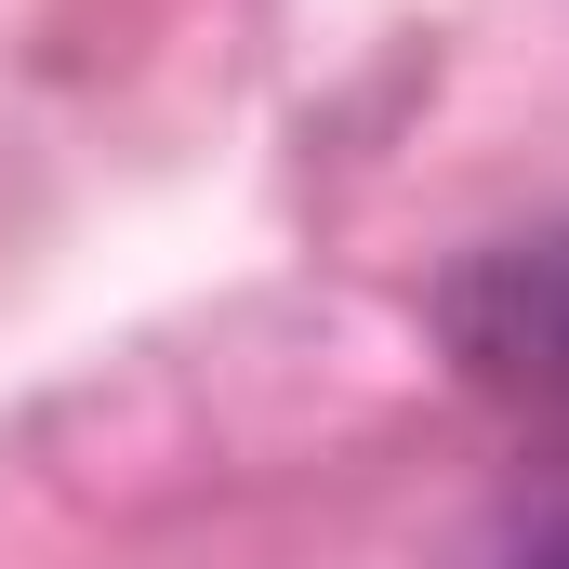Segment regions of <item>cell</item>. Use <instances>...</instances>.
<instances>
[{"label":"cell","instance_id":"obj_1","mask_svg":"<svg viewBox=\"0 0 569 569\" xmlns=\"http://www.w3.org/2000/svg\"><path fill=\"white\" fill-rule=\"evenodd\" d=\"M425 318H437V345H450L463 385L530 398V411H569V226L477 239V252L425 291Z\"/></svg>","mask_w":569,"mask_h":569},{"label":"cell","instance_id":"obj_2","mask_svg":"<svg viewBox=\"0 0 569 569\" xmlns=\"http://www.w3.org/2000/svg\"><path fill=\"white\" fill-rule=\"evenodd\" d=\"M503 569H569V477H543V490L517 503V530H503Z\"/></svg>","mask_w":569,"mask_h":569}]
</instances>
